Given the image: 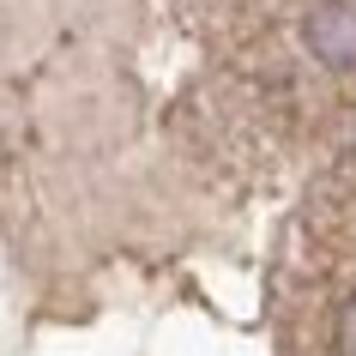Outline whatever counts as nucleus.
<instances>
[{
	"label": "nucleus",
	"instance_id": "1",
	"mask_svg": "<svg viewBox=\"0 0 356 356\" xmlns=\"http://www.w3.org/2000/svg\"><path fill=\"white\" fill-rule=\"evenodd\" d=\"M308 49H314V60H326L332 73H350L356 67V6H344V0L314 6V13H308Z\"/></svg>",
	"mask_w": 356,
	"mask_h": 356
},
{
	"label": "nucleus",
	"instance_id": "2",
	"mask_svg": "<svg viewBox=\"0 0 356 356\" xmlns=\"http://www.w3.org/2000/svg\"><path fill=\"white\" fill-rule=\"evenodd\" d=\"M332 350L338 356H356V296L338 308V320H332Z\"/></svg>",
	"mask_w": 356,
	"mask_h": 356
}]
</instances>
